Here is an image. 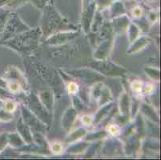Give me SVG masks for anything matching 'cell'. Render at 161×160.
Segmentation results:
<instances>
[{
    "mask_svg": "<svg viewBox=\"0 0 161 160\" xmlns=\"http://www.w3.org/2000/svg\"><path fill=\"white\" fill-rule=\"evenodd\" d=\"M140 146V137L138 133H132L126 139L124 150L127 155H134Z\"/></svg>",
    "mask_w": 161,
    "mask_h": 160,
    "instance_id": "5bb4252c",
    "label": "cell"
},
{
    "mask_svg": "<svg viewBox=\"0 0 161 160\" xmlns=\"http://www.w3.org/2000/svg\"><path fill=\"white\" fill-rule=\"evenodd\" d=\"M113 0H96V4L99 7V8H102V7H104L108 6L109 4L112 3V2Z\"/></svg>",
    "mask_w": 161,
    "mask_h": 160,
    "instance_id": "f6af8a7d",
    "label": "cell"
},
{
    "mask_svg": "<svg viewBox=\"0 0 161 160\" xmlns=\"http://www.w3.org/2000/svg\"><path fill=\"white\" fill-rule=\"evenodd\" d=\"M154 149L157 150L159 149V144H158V142H156V143H153L152 141H148L146 143V144L143 146V151L145 152V151H153Z\"/></svg>",
    "mask_w": 161,
    "mask_h": 160,
    "instance_id": "7bdbcfd3",
    "label": "cell"
},
{
    "mask_svg": "<svg viewBox=\"0 0 161 160\" xmlns=\"http://www.w3.org/2000/svg\"><path fill=\"white\" fill-rule=\"evenodd\" d=\"M108 131L112 135H117L118 133H119V127L116 125V124H112L110 125L108 127Z\"/></svg>",
    "mask_w": 161,
    "mask_h": 160,
    "instance_id": "bcb514c9",
    "label": "cell"
},
{
    "mask_svg": "<svg viewBox=\"0 0 161 160\" xmlns=\"http://www.w3.org/2000/svg\"><path fill=\"white\" fill-rule=\"evenodd\" d=\"M8 0H0V8L3 7H7Z\"/></svg>",
    "mask_w": 161,
    "mask_h": 160,
    "instance_id": "816d5d0a",
    "label": "cell"
},
{
    "mask_svg": "<svg viewBox=\"0 0 161 160\" xmlns=\"http://www.w3.org/2000/svg\"><path fill=\"white\" fill-rule=\"evenodd\" d=\"M52 151L55 154L61 153L63 151V146L62 145H61V143H57V142L54 143L52 145Z\"/></svg>",
    "mask_w": 161,
    "mask_h": 160,
    "instance_id": "ee69618b",
    "label": "cell"
},
{
    "mask_svg": "<svg viewBox=\"0 0 161 160\" xmlns=\"http://www.w3.org/2000/svg\"><path fill=\"white\" fill-rule=\"evenodd\" d=\"M11 11L8 9H5L4 7L0 8V38L2 37L3 34L4 29H5L6 23H7L8 17Z\"/></svg>",
    "mask_w": 161,
    "mask_h": 160,
    "instance_id": "f1b7e54d",
    "label": "cell"
},
{
    "mask_svg": "<svg viewBox=\"0 0 161 160\" xmlns=\"http://www.w3.org/2000/svg\"><path fill=\"white\" fill-rule=\"evenodd\" d=\"M61 46H63L61 49L64 50V52L55 53V56L59 57V55H60V57H69L74 55L75 53L78 51V46H76V45H67V46H66V44H64Z\"/></svg>",
    "mask_w": 161,
    "mask_h": 160,
    "instance_id": "83f0119b",
    "label": "cell"
},
{
    "mask_svg": "<svg viewBox=\"0 0 161 160\" xmlns=\"http://www.w3.org/2000/svg\"><path fill=\"white\" fill-rule=\"evenodd\" d=\"M67 90H68V92L71 95H75L76 92H78L79 86L75 82L70 81L68 83V85H67Z\"/></svg>",
    "mask_w": 161,
    "mask_h": 160,
    "instance_id": "b9f144b4",
    "label": "cell"
},
{
    "mask_svg": "<svg viewBox=\"0 0 161 160\" xmlns=\"http://www.w3.org/2000/svg\"><path fill=\"white\" fill-rule=\"evenodd\" d=\"M33 69L36 70V74L42 81L47 83L49 86H52V90H53V91L58 93L61 92L64 83L56 70L42 63L35 64L33 66Z\"/></svg>",
    "mask_w": 161,
    "mask_h": 160,
    "instance_id": "3957f363",
    "label": "cell"
},
{
    "mask_svg": "<svg viewBox=\"0 0 161 160\" xmlns=\"http://www.w3.org/2000/svg\"><path fill=\"white\" fill-rule=\"evenodd\" d=\"M3 108L6 111L13 113L15 111L16 105L13 100H7L6 102H4Z\"/></svg>",
    "mask_w": 161,
    "mask_h": 160,
    "instance_id": "ab89813d",
    "label": "cell"
},
{
    "mask_svg": "<svg viewBox=\"0 0 161 160\" xmlns=\"http://www.w3.org/2000/svg\"><path fill=\"white\" fill-rule=\"evenodd\" d=\"M8 140H9V145L11 147L20 148L21 146H24L25 141L22 139L18 132L14 133H8Z\"/></svg>",
    "mask_w": 161,
    "mask_h": 160,
    "instance_id": "603a6c76",
    "label": "cell"
},
{
    "mask_svg": "<svg viewBox=\"0 0 161 160\" xmlns=\"http://www.w3.org/2000/svg\"><path fill=\"white\" fill-rule=\"evenodd\" d=\"M28 1H30V0H8L7 7L16 8V7H19L20 6L23 5V4H25Z\"/></svg>",
    "mask_w": 161,
    "mask_h": 160,
    "instance_id": "f35d334b",
    "label": "cell"
},
{
    "mask_svg": "<svg viewBox=\"0 0 161 160\" xmlns=\"http://www.w3.org/2000/svg\"><path fill=\"white\" fill-rule=\"evenodd\" d=\"M107 136H108V133L105 130H101V131L94 132V133L88 135L87 138H86V139L87 141H94L100 139H103V138H106Z\"/></svg>",
    "mask_w": 161,
    "mask_h": 160,
    "instance_id": "836d02e7",
    "label": "cell"
},
{
    "mask_svg": "<svg viewBox=\"0 0 161 160\" xmlns=\"http://www.w3.org/2000/svg\"><path fill=\"white\" fill-rule=\"evenodd\" d=\"M8 145H9L8 133H7V132H3V133L0 134V152L3 151Z\"/></svg>",
    "mask_w": 161,
    "mask_h": 160,
    "instance_id": "8d00e7d4",
    "label": "cell"
},
{
    "mask_svg": "<svg viewBox=\"0 0 161 160\" xmlns=\"http://www.w3.org/2000/svg\"><path fill=\"white\" fill-rule=\"evenodd\" d=\"M135 126L136 127L137 133L139 134L140 137H143L144 135H145V123H144V121H143V118H142L141 114H139L138 115H137Z\"/></svg>",
    "mask_w": 161,
    "mask_h": 160,
    "instance_id": "1f68e13d",
    "label": "cell"
},
{
    "mask_svg": "<svg viewBox=\"0 0 161 160\" xmlns=\"http://www.w3.org/2000/svg\"><path fill=\"white\" fill-rule=\"evenodd\" d=\"M113 34L114 31L112 24L109 23H103L99 30H98V35L96 39V45L103 41L113 39Z\"/></svg>",
    "mask_w": 161,
    "mask_h": 160,
    "instance_id": "e0dca14e",
    "label": "cell"
},
{
    "mask_svg": "<svg viewBox=\"0 0 161 160\" xmlns=\"http://www.w3.org/2000/svg\"><path fill=\"white\" fill-rule=\"evenodd\" d=\"M111 101H112V93H111L109 89H108L106 86L103 85V87H102V90H101L99 99H98V101H97L98 105L102 107V106L110 102Z\"/></svg>",
    "mask_w": 161,
    "mask_h": 160,
    "instance_id": "d4e9b609",
    "label": "cell"
},
{
    "mask_svg": "<svg viewBox=\"0 0 161 160\" xmlns=\"http://www.w3.org/2000/svg\"><path fill=\"white\" fill-rule=\"evenodd\" d=\"M142 14H143V10L140 7H136L133 9V15L135 17L140 18L142 16Z\"/></svg>",
    "mask_w": 161,
    "mask_h": 160,
    "instance_id": "7dc6e473",
    "label": "cell"
},
{
    "mask_svg": "<svg viewBox=\"0 0 161 160\" xmlns=\"http://www.w3.org/2000/svg\"><path fill=\"white\" fill-rule=\"evenodd\" d=\"M147 18H148L150 21L155 22L157 19V14L155 12H153V11H151V12H148V14H147Z\"/></svg>",
    "mask_w": 161,
    "mask_h": 160,
    "instance_id": "f907efd6",
    "label": "cell"
},
{
    "mask_svg": "<svg viewBox=\"0 0 161 160\" xmlns=\"http://www.w3.org/2000/svg\"><path fill=\"white\" fill-rule=\"evenodd\" d=\"M24 103L27 108L38 117L41 121L44 123L47 127L52 124V114L49 112L43 104L39 100V97L35 93L25 95L23 98Z\"/></svg>",
    "mask_w": 161,
    "mask_h": 160,
    "instance_id": "277c9868",
    "label": "cell"
},
{
    "mask_svg": "<svg viewBox=\"0 0 161 160\" xmlns=\"http://www.w3.org/2000/svg\"><path fill=\"white\" fill-rule=\"evenodd\" d=\"M71 99H72L73 106H74V108L76 109V111H78L83 109V104L81 99H80V98H79L78 96H76L75 95H71Z\"/></svg>",
    "mask_w": 161,
    "mask_h": 160,
    "instance_id": "74e56055",
    "label": "cell"
},
{
    "mask_svg": "<svg viewBox=\"0 0 161 160\" xmlns=\"http://www.w3.org/2000/svg\"><path fill=\"white\" fill-rule=\"evenodd\" d=\"M103 14H102V13L100 12L99 10H97V11H96L94 18H93V19H92L90 31L93 32V33H97L98 30H99V28L101 27V26L103 25Z\"/></svg>",
    "mask_w": 161,
    "mask_h": 160,
    "instance_id": "cb8c5ba5",
    "label": "cell"
},
{
    "mask_svg": "<svg viewBox=\"0 0 161 160\" xmlns=\"http://www.w3.org/2000/svg\"><path fill=\"white\" fill-rule=\"evenodd\" d=\"M140 110H141L142 113H143L146 117L152 120V122H156V123H159V116L156 111L153 109L152 107L147 103L141 104L140 107Z\"/></svg>",
    "mask_w": 161,
    "mask_h": 160,
    "instance_id": "44dd1931",
    "label": "cell"
},
{
    "mask_svg": "<svg viewBox=\"0 0 161 160\" xmlns=\"http://www.w3.org/2000/svg\"><path fill=\"white\" fill-rule=\"evenodd\" d=\"M67 73L69 75L80 79L82 82L85 83H96L98 82H102L104 80L105 77L97 72L92 68H80L76 70H67Z\"/></svg>",
    "mask_w": 161,
    "mask_h": 160,
    "instance_id": "52a82bcc",
    "label": "cell"
},
{
    "mask_svg": "<svg viewBox=\"0 0 161 160\" xmlns=\"http://www.w3.org/2000/svg\"><path fill=\"white\" fill-rule=\"evenodd\" d=\"M126 14L125 7L121 2H115L112 3L110 9V15L111 17L116 18L119 16L124 15Z\"/></svg>",
    "mask_w": 161,
    "mask_h": 160,
    "instance_id": "484cf974",
    "label": "cell"
},
{
    "mask_svg": "<svg viewBox=\"0 0 161 160\" xmlns=\"http://www.w3.org/2000/svg\"><path fill=\"white\" fill-rule=\"evenodd\" d=\"M113 102H111L103 105V108H101V109L98 111L97 114H96L94 120H93V123H94L95 124H97V123H100V122L109 114V111L112 110V108H113Z\"/></svg>",
    "mask_w": 161,
    "mask_h": 160,
    "instance_id": "7402d4cb",
    "label": "cell"
},
{
    "mask_svg": "<svg viewBox=\"0 0 161 160\" xmlns=\"http://www.w3.org/2000/svg\"><path fill=\"white\" fill-rule=\"evenodd\" d=\"M42 39L43 34L41 27H36L2 41L0 45L9 47L23 56H31L39 50Z\"/></svg>",
    "mask_w": 161,
    "mask_h": 160,
    "instance_id": "6da1fadb",
    "label": "cell"
},
{
    "mask_svg": "<svg viewBox=\"0 0 161 160\" xmlns=\"http://www.w3.org/2000/svg\"><path fill=\"white\" fill-rule=\"evenodd\" d=\"M3 78L7 80H14V81L18 82L24 87V89H26V87L27 86V81H26L25 78L23 77V74L15 67H8Z\"/></svg>",
    "mask_w": 161,
    "mask_h": 160,
    "instance_id": "2e32d148",
    "label": "cell"
},
{
    "mask_svg": "<svg viewBox=\"0 0 161 160\" xmlns=\"http://www.w3.org/2000/svg\"><path fill=\"white\" fill-rule=\"evenodd\" d=\"M30 27L18 16V14L14 12H11L7 23H6L5 29L2 37L0 38V42L5 41L15 35L24 31L30 30Z\"/></svg>",
    "mask_w": 161,
    "mask_h": 160,
    "instance_id": "8992f818",
    "label": "cell"
},
{
    "mask_svg": "<svg viewBox=\"0 0 161 160\" xmlns=\"http://www.w3.org/2000/svg\"><path fill=\"white\" fill-rule=\"evenodd\" d=\"M119 109H120L121 116L124 119H127L129 115L130 110V99L128 93L124 92L121 95L120 99H119ZM127 120V119H126Z\"/></svg>",
    "mask_w": 161,
    "mask_h": 160,
    "instance_id": "ffe728a7",
    "label": "cell"
},
{
    "mask_svg": "<svg viewBox=\"0 0 161 160\" xmlns=\"http://www.w3.org/2000/svg\"><path fill=\"white\" fill-rule=\"evenodd\" d=\"M43 25L41 26L43 39H46L50 35L60 31L77 30L78 27L64 19L50 3L44 7Z\"/></svg>",
    "mask_w": 161,
    "mask_h": 160,
    "instance_id": "7a4b0ae2",
    "label": "cell"
},
{
    "mask_svg": "<svg viewBox=\"0 0 161 160\" xmlns=\"http://www.w3.org/2000/svg\"><path fill=\"white\" fill-rule=\"evenodd\" d=\"M79 36L78 30H68V31H60L50 35L45 40L50 46H61L67 43Z\"/></svg>",
    "mask_w": 161,
    "mask_h": 160,
    "instance_id": "9c48e42d",
    "label": "cell"
},
{
    "mask_svg": "<svg viewBox=\"0 0 161 160\" xmlns=\"http://www.w3.org/2000/svg\"><path fill=\"white\" fill-rule=\"evenodd\" d=\"M35 6L39 9H43L47 5L51 3L52 0H31Z\"/></svg>",
    "mask_w": 161,
    "mask_h": 160,
    "instance_id": "60d3db41",
    "label": "cell"
},
{
    "mask_svg": "<svg viewBox=\"0 0 161 160\" xmlns=\"http://www.w3.org/2000/svg\"><path fill=\"white\" fill-rule=\"evenodd\" d=\"M113 29L114 33L121 34L127 30L130 24V20L126 15H121L119 17L114 18L113 21L111 23Z\"/></svg>",
    "mask_w": 161,
    "mask_h": 160,
    "instance_id": "ac0fdd59",
    "label": "cell"
},
{
    "mask_svg": "<svg viewBox=\"0 0 161 160\" xmlns=\"http://www.w3.org/2000/svg\"><path fill=\"white\" fill-rule=\"evenodd\" d=\"M3 103H4V101L2 100V99H0V108H3Z\"/></svg>",
    "mask_w": 161,
    "mask_h": 160,
    "instance_id": "f5cc1de1",
    "label": "cell"
},
{
    "mask_svg": "<svg viewBox=\"0 0 161 160\" xmlns=\"http://www.w3.org/2000/svg\"><path fill=\"white\" fill-rule=\"evenodd\" d=\"M76 116H77V111L74 107H70L64 111L63 114L61 124L64 130L69 131L71 127L74 125L75 122Z\"/></svg>",
    "mask_w": 161,
    "mask_h": 160,
    "instance_id": "7c38bea8",
    "label": "cell"
},
{
    "mask_svg": "<svg viewBox=\"0 0 161 160\" xmlns=\"http://www.w3.org/2000/svg\"><path fill=\"white\" fill-rule=\"evenodd\" d=\"M82 122H83L84 124H86V125H89V124H91V123L93 122V119L87 116V115H84V116L82 118Z\"/></svg>",
    "mask_w": 161,
    "mask_h": 160,
    "instance_id": "681fc988",
    "label": "cell"
},
{
    "mask_svg": "<svg viewBox=\"0 0 161 160\" xmlns=\"http://www.w3.org/2000/svg\"><path fill=\"white\" fill-rule=\"evenodd\" d=\"M142 85L141 82H139V81H136L135 83H133L132 84V87L135 91H140L142 90Z\"/></svg>",
    "mask_w": 161,
    "mask_h": 160,
    "instance_id": "c3c4849f",
    "label": "cell"
},
{
    "mask_svg": "<svg viewBox=\"0 0 161 160\" xmlns=\"http://www.w3.org/2000/svg\"><path fill=\"white\" fill-rule=\"evenodd\" d=\"M22 118L24 123L29 126L31 131L43 134L47 130V126L33 114L26 106H21Z\"/></svg>",
    "mask_w": 161,
    "mask_h": 160,
    "instance_id": "ba28073f",
    "label": "cell"
},
{
    "mask_svg": "<svg viewBox=\"0 0 161 160\" xmlns=\"http://www.w3.org/2000/svg\"><path fill=\"white\" fill-rule=\"evenodd\" d=\"M113 39L103 41L96 45L94 51V58L96 60H105L108 57L112 50Z\"/></svg>",
    "mask_w": 161,
    "mask_h": 160,
    "instance_id": "8fae6325",
    "label": "cell"
},
{
    "mask_svg": "<svg viewBox=\"0 0 161 160\" xmlns=\"http://www.w3.org/2000/svg\"><path fill=\"white\" fill-rule=\"evenodd\" d=\"M38 97L47 110L51 114H53L54 103H55V95H54L53 90L47 89V90L41 91Z\"/></svg>",
    "mask_w": 161,
    "mask_h": 160,
    "instance_id": "4fadbf2b",
    "label": "cell"
},
{
    "mask_svg": "<svg viewBox=\"0 0 161 160\" xmlns=\"http://www.w3.org/2000/svg\"><path fill=\"white\" fill-rule=\"evenodd\" d=\"M120 143H118L116 140H110L108 143L105 146L104 151L107 153H111V152H113L114 154L116 152H118L119 150V146H120Z\"/></svg>",
    "mask_w": 161,
    "mask_h": 160,
    "instance_id": "d6a6232c",
    "label": "cell"
},
{
    "mask_svg": "<svg viewBox=\"0 0 161 160\" xmlns=\"http://www.w3.org/2000/svg\"><path fill=\"white\" fill-rule=\"evenodd\" d=\"M127 30L128 31V40H129L130 42H133L138 38L139 35L140 33V28L139 26H137V25L134 24L132 23H130Z\"/></svg>",
    "mask_w": 161,
    "mask_h": 160,
    "instance_id": "4dcf8cb0",
    "label": "cell"
},
{
    "mask_svg": "<svg viewBox=\"0 0 161 160\" xmlns=\"http://www.w3.org/2000/svg\"><path fill=\"white\" fill-rule=\"evenodd\" d=\"M96 7H97V4H96V0H95L94 2H92V3L87 5V7H83L81 26L84 33L87 34V35L90 33L91 25H92V19H93L95 13H96Z\"/></svg>",
    "mask_w": 161,
    "mask_h": 160,
    "instance_id": "30bf717a",
    "label": "cell"
},
{
    "mask_svg": "<svg viewBox=\"0 0 161 160\" xmlns=\"http://www.w3.org/2000/svg\"><path fill=\"white\" fill-rule=\"evenodd\" d=\"M86 135H87V131H86L85 129L83 128V127H80V128H78L77 130L71 132V134L69 135V136L66 139L65 142L67 143H75V141L84 137Z\"/></svg>",
    "mask_w": 161,
    "mask_h": 160,
    "instance_id": "4316f807",
    "label": "cell"
},
{
    "mask_svg": "<svg viewBox=\"0 0 161 160\" xmlns=\"http://www.w3.org/2000/svg\"><path fill=\"white\" fill-rule=\"evenodd\" d=\"M89 66L104 77H122L128 72V70L123 67L106 59L95 60L90 63Z\"/></svg>",
    "mask_w": 161,
    "mask_h": 160,
    "instance_id": "5b68a950",
    "label": "cell"
},
{
    "mask_svg": "<svg viewBox=\"0 0 161 160\" xmlns=\"http://www.w3.org/2000/svg\"><path fill=\"white\" fill-rule=\"evenodd\" d=\"M14 115L11 112L6 111L3 108H0V121L1 122H9L13 119Z\"/></svg>",
    "mask_w": 161,
    "mask_h": 160,
    "instance_id": "d590c367",
    "label": "cell"
},
{
    "mask_svg": "<svg viewBox=\"0 0 161 160\" xmlns=\"http://www.w3.org/2000/svg\"><path fill=\"white\" fill-rule=\"evenodd\" d=\"M17 130L22 139L25 141L26 144H32L33 143V138H32V132L28 125H27L23 120V118H20L17 123Z\"/></svg>",
    "mask_w": 161,
    "mask_h": 160,
    "instance_id": "9a60e30c",
    "label": "cell"
},
{
    "mask_svg": "<svg viewBox=\"0 0 161 160\" xmlns=\"http://www.w3.org/2000/svg\"><path fill=\"white\" fill-rule=\"evenodd\" d=\"M89 146L88 143H80L73 144L67 149L68 154H72V155H77V154L83 153L85 150Z\"/></svg>",
    "mask_w": 161,
    "mask_h": 160,
    "instance_id": "f546056e",
    "label": "cell"
},
{
    "mask_svg": "<svg viewBox=\"0 0 161 160\" xmlns=\"http://www.w3.org/2000/svg\"><path fill=\"white\" fill-rule=\"evenodd\" d=\"M146 74L148 75L151 79H154L156 81L159 80V71L158 68H152V67H145L144 69Z\"/></svg>",
    "mask_w": 161,
    "mask_h": 160,
    "instance_id": "e575fe53",
    "label": "cell"
},
{
    "mask_svg": "<svg viewBox=\"0 0 161 160\" xmlns=\"http://www.w3.org/2000/svg\"><path fill=\"white\" fill-rule=\"evenodd\" d=\"M151 42H152V39L148 37L143 36V37L139 38L138 39H136L134 42H131V47L127 51V53L128 54H133V53L139 52V51L144 49V47L149 45Z\"/></svg>",
    "mask_w": 161,
    "mask_h": 160,
    "instance_id": "d6986e66",
    "label": "cell"
}]
</instances>
